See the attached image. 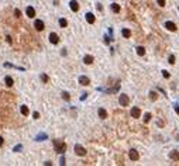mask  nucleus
Wrapping results in <instances>:
<instances>
[{
  "label": "nucleus",
  "mask_w": 179,
  "mask_h": 166,
  "mask_svg": "<svg viewBox=\"0 0 179 166\" xmlns=\"http://www.w3.org/2000/svg\"><path fill=\"white\" fill-rule=\"evenodd\" d=\"M54 146H55V151H57L58 153H64L65 149H66V145H65V142L59 141V139H54Z\"/></svg>",
  "instance_id": "f257e3e1"
},
{
  "label": "nucleus",
  "mask_w": 179,
  "mask_h": 166,
  "mask_svg": "<svg viewBox=\"0 0 179 166\" xmlns=\"http://www.w3.org/2000/svg\"><path fill=\"white\" fill-rule=\"evenodd\" d=\"M73 149H75V153H76L78 156H85V155H86V149L83 148L82 145L76 144L75 146H73Z\"/></svg>",
  "instance_id": "f03ea898"
},
{
  "label": "nucleus",
  "mask_w": 179,
  "mask_h": 166,
  "mask_svg": "<svg viewBox=\"0 0 179 166\" xmlns=\"http://www.w3.org/2000/svg\"><path fill=\"white\" fill-rule=\"evenodd\" d=\"M118 103H120V106H128V103H130L128 96H127V94H120Z\"/></svg>",
  "instance_id": "7ed1b4c3"
},
{
  "label": "nucleus",
  "mask_w": 179,
  "mask_h": 166,
  "mask_svg": "<svg viewBox=\"0 0 179 166\" xmlns=\"http://www.w3.org/2000/svg\"><path fill=\"white\" fill-rule=\"evenodd\" d=\"M131 117H134V118L141 117V110L138 108V107H132L131 108Z\"/></svg>",
  "instance_id": "20e7f679"
},
{
  "label": "nucleus",
  "mask_w": 179,
  "mask_h": 166,
  "mask_svg": "<svg viewBox=\"0 0 179 166\" xmlns=\"http://www.w3.org/2000/svg\"><path fill=\"white\" fill-rule=\"evenodd\" d=\"M165 28L169 30V31H176V25H175V23H172V21H166L165 23Z\"/></svg>",
  "instance_id": "39448f33"
},
{
  "label": "nucleus",
  "mask_w": 179,
  "mask_h": 166,
  "mask_svg": "<svg viewBox=\"0 0 179 166\" xmlns=\"http://www.w3.org/2000/svg\"><path fill=\"white\" fill-rule=\"evenodd\" d=\"M50 41H51V44H58L59 42V37H58L55 32H51L50 34Z\"/></svg>",
  "instance_id": "423d86ee"
},
{
  "label": "nucleus",
  "mask_w": 179,
  "mask_h": 166,
  "mask_svg": "<svg viewBox=\"0 0 179 166\" xmlns=\"http://www.w3.org/2000/svg\"><path fill=\"white\" fill-rule=\"evenodd\" d=\"M34 27H35L37 31H42V30H44V23L41 21V20H35V23H34Z\"/></svg>",
  "instance_id": "0eeeda50"
},
{
  "label": "nucleus",
  "mask_w": 179,
  "mask_h": 166,
  "mask_svg": "<svg viewBox=\"0 0 179 166\" xmlns=\"http://www.w3.org/2000/svg\"><path fill=\"white\" fill-rule=\"evenodd\" d=\"M138 158H140L138 152H137L136 149H131V151H130V159H131V160H138Z\"/></svg>",
  "instance_id": "6e6552de"
},
{
  "label": "nucleus",
  "mask_w": 179,
  "mask_h": 166,
  "mask_svg": "<svg viewBox=\"0 0 179 166\" xmlns=\"http://www.w3.org/2000/svg\"><path fill=\"white\" fill-rule=\"evenodd\" d=\"M89 78H86V76H79V83L82 86H87L89 85Z\"/></svg>",
  "instance_id": "1a4fd4ad"
},
{
  "label": "nucleus",
  "mask_w": 179,
  "mask_h": 166,
  "mask_svg": "<svg viewBox=\"0 0 179 166\" xmlns=\"http://www.w3.org/2000/svg\"><path fill=\"white\" fill-rule=\"evenodd\" d=\"M25 13H27V16H28L30 18H32L34 16H35V10H34V7H31V6H28V7H27Z\"/></svg>",
  "instance_id": "9d476101"
},
{
  "label": "nucleus",
  "mask_w": 179,
  "mask_h": 166,
  "mask_svg": "<svg viewBox=\"0 0 179 166\" xmlns=\"http://www.w3.org/2000/svg\"><path fill=\"white\" fill-rule=\"evenodd\" d=\"M69 6H71L72 11H78L79 10V4H78V2H75V0H72L71 3H69Z\"/></svg>",
  "instance_id": "9b49d317"
},
{
  "label": "nucleus",
  "mask_w": 179,
  "mask_h": 166,
  "mask_svg": "<svg viewBox=\"0 0 179 166\" xmlns=\"http://www.w3.org/2000/svg\"><path fill=\"white\" fill-rule=\"evenodd\" d=\"M169 158L173 159V160H178V159H179V152H176V151H171V152H169Z\"/></svg>",
  "instance_id": "f8f14e48"
},
{
  "label": "nucleus",
  "mask_w": 179,
  "mask_h": 166,
  "mask_svg": "<svg viewBox=\"0 0 179 166\" xmlns=\"http://www.w3.org/2000/svg\"><path fill=\"white\" fill-rule=\"evenodd\" d=\"M86 21L89 23V24H93L95 23V16L92 14V13H87V14H86Z\"/></svg>",
  "instance_id": "ddd939ff"
},
{
  "label": "nucleus",
  "mask_w": 179,
  "mask_h": 166,
  "mask_svg": "<svg viewBox=\"0 0 179 166\" xmlns=\"http://www.w3.org/2000/svg\"><path fill=\"white\" fill-rule=\"evenodd\" d=\"M83 62H85L86 65H90L93 62V57H92V55H86V57L83 58Z\"/></svg>",
  "instance_id": "4468645a"
},
{
  "label": "nucleus",
  "mask_w": 179,
  "mask_h": 166,
  "mask_svg": "<svg viewBox=\"0 0 179 166\" xmlns=\"http://www.w3.org/2000/svg\"><path fill=\"white\" fill-rule=\"evenodd\" d=\"M99 117H100L102 120H104V118L107 117V111L104 108H99Z\"/></svg>",
  "instance_id": "2eb2a0df"
},
{
  "label": "nucleus",
  "mask_w": 179,
  "mask_h": 166,
  "mask_svg": "<svg viewBox=\"0 0 179 166\" xmlns=\"http://www.w3.org/2000/svg\"><path fill=\"white\" fill-rule=\"evenodd\" d=\"M47 138H48V135L42 132V134H38V135H37L35 141H44V139H47Z\"/></svg>",
  "instance_id": "dca6fc26"
},
{
  "label": "nucleus",
  "mask_w": 179,
  "mask_h": 166,
  "mask_svg": "<svg viewBox=\"0 0 179 166\" xmlns=\"http://www.w3.org/2000/svg\"><path fill=\"white\" fill-rule=\"evenodd\" d=\"M111 10H113V13H118V11H120V4L113 3L111 4Z\"/></svg>",
  "instance_id": "f3484780"
},
{
  "label": "nucleus",
  "mask_w": 179,
  "mask_h": 166,
  "mask_svg": "<svg viewBox=\"0 0 179 166\" xmlns=\"http://www.w3.org/2000/svg\"><path fill=\"white\" fill-rule=\"evenodd\" d=\"M121 34H123V37H124V38H128V37L131 35V32H130V30H127V28L121 30Z\"/></svg>",
  "instance_id": "a211bd4d"
},
{
  "label": "nucleus",
  "mask_w": 179,
  "mask_h": 166,
  "mask_svg": "<svg viewBox=\"0 0 179 166\" xmlns=\"http://www.w3.org/2000/svg\"><path fill=\"white\" fill-rule=\"evenodd\" d=\"M4 82H6V85H7L9 87H11V86H13V79H11L10 76H6V79H4Z\"/></svg>",
  "instance_id": "6ab92c4d"
},
{
  "label": "nucleus",
  "mask_w": 179,
  "mask_h": 166,
  "mask_svg": "<svg viewBox=\"0 0 179 166\" xmlns=\"http://www.w3.org/2000/svg\"><path fill=\"white\" fill-rule=\"evenodd\" d=\"M137 53H138L140 57H143L144 53H145V49H144V46H137Z\"/></svg>",
  "instance_id": "aec40b11"
},
{
  "label": "nucleus",
  "mask_w": 179,
  "mask_h": 166,
  "mask_svg": "<svg viewBox=\"0 0 179 166\" xmlns=\"http://www.w3.org/2000/svg\"><path fill=\"white\" fill-rule=\"evenodd\" d=\"M20 111H21V114H23V116H27V114H28V107H27V106H21Z\"/></svg>",
  "instance_id": "412c9836"
},
{
  "label": "nucleus",
  "mask_w": 179,
  "mask_h": 166,
  "mask_svg": "<svg viewBox=\"0 0 179 166\" xmlns=\"http://www.w3.org/2000/svg\"><path fill=\"white\" fill-rule=\"evenodd\" d=\"M59 25L64 28V27H66V25H68V21H66L65 18H59Z\"/></svg>",
  "instance_id": "4be33fe9"
},
{
  "label": "nucleus",
  "mask_w": 179,
  "mask_h": 166,
  "mask_svg": "<svg viewBox=\"0 0 179 166\" xmlns=\"http://www.w3.org/2000/svg\"><path fill=\"white\" fill-rule=\"evenodd\" d=\"M157 97H158V96H157V93H155V92H150V99L151 100H157Z\"/></svg>",
  "instance_id": "5701e85b"
},
{
  "label": "nucleus",
  "mask_w": 179,
  "mask_h": 166,
  "mask_svg": "<svg viewBox=\"0 0 179 166\" xmlns=\"http://www.w3.org/2000/svg\"><path fill=\"white\" fill-rule=\"evenodd\" d=\"M150 120H151V114H150V113H147L145 116H144V121H145V123H148Z\"/></svg>",
  "instance_id": "b1692460"
},
{
  "label": "nucleus",
  "mask_w": 179,
  "mask_h": 166,
  "mask_svg": "<svg viewBox=\"0 0 179 166\" xmlns=\"http://www.w3.org/2000/svg\"><path fill=\"white\" fill-rule=\"evenodd\" d=\"M62 97H64L66 101H68V100H69V93H68V92H64V93H62Z\"/></svg>",
  "instance_id": "393cba45"
},
{
  "label": "nucleus",
  "mask_w": 179,
  "mask_h": 166,
  "mask_svg": "<svg viewBox=\"0 0 179 166\" xmlns=\"http://www.w3.org/2000/svg\"><path fill=\"white\" fill-rule=\"evenodd\" d=\"M41 80L47 83V82H48V76H47V75H41Z\"/></svg>",
  "instance_id": "a878e982"
},
{
  "label": "nucleus",
  "mask_w": 179,
  "mask_h": 166,
  "mask_svg": "<svg viewBox=\"0 0 179 166\" xmlns=\"http://www.w3.org/2000/svg\"><path fill=\"white\" fill-rule=\"evenodd\" d=\"M21 148H23L21 145H17V146H14V149H13V151H14V152H20V151H21Z\"/></svg>",
  "instance_id": "bb28decb"
},
{
  "label": "nucleus",
  "mask_w": 179,
  "mask_h": 166,
  "mask_svg": "<svg viewBox=\"0 0 179 166\" xmlns=\"http://www.w3.org/2000/svg\"><path fill=\"white\" fill-rule=\"evenodd\" d=\"M169 64H175V57H173V55H171V57H169Z\"/></svg>",
  "instance_id": "cd10ccee"
},
{
  "label": "nucleus",
  "mask_w": 179,
  "mask_h": 166,
  "mask_svg": "<svg viewBox=\"0 0 179 166\" xmlns=\"http://www.w3.org/2000/svg\"><path fill=\"white\" fill-rule=\"evenodd\" d=\"M157 3L159 4L161 7H164V6H165V0H157Z\"/></svg>",
  "instance_id": "c85d7f7f"
},
{
  "label": "nucleus",
  "mask_w": 179,
  "mask_h": 166,
  "mask_svg": "<svg viewBox=\"0 0 179 166\" xmlns=\"http://www.w3.org/2000/svg\"><path fill=\"white\" fill-rule=\"evenodd\" d=\"M14 14H16V17H20V16H21V11L18 10V9H16V10H14Z\"/></svg>",
  "instance_id": "c756f323"
},
{
  "label": "nucleus",
  "mask_w": 179,
  "mask_h": 166,
  "mask_svg": "<svg viewBox=\"0 0 179 166\" xmlns=\"http://www.w3.org/2000/svg\"><path fill=\"white\" fill-rule=\"evenodd\" d=\"M162 76H164V78H166V79H168V78H169V73H168V72H166V71H162Z\"/></svg>",
  "instance_id": "7c9ffc66"
},
{
  "label": "nucleus",
  "mask_w": 179,
  "mask_h": 166,
  "mask_svg": "<svg viewBox=\"0 0 179 166\" xmlns=\"http://www.w3.org/2000/svg\"><path fill=\"white\" fill-rule=\"evenodd\" d=\"M32 117H34L35 120H37V118H39V113H38V111H34V114H32Z\"/></svg>",
  "instance_id": "2f4dec72"
},
{
  "label": "nucleus",
  "mask_w": 179,
  "mask_h": 166,
  "mask_svg": "<svg viewBox=\"0 0 179 166\" xmlns=\"http://www.w3.org/2000/svg\"><path fill=\"white\" fill-rule=\"evenodd\" d=\"M59 165H62V166L65 165V158H64V156H62V158H61V160H59Z\"/></svg>",
  "instance_id": "473e14b6"
},
{
  "label": "nucleus",
  "mask_w": 179,
  "mask_h": 166,
  "mask_svg": "<svg viewBox=\"0 0 179 166\" xmlns=\"http://www.w3.org/2000/svg\"><path fill=\"white\" fill-rule=\"evenodd\" d=\"M175 111L179 114V106H178V104H175Z\"/></svg>",
  "instance_id": "72a5a7b5"
},
{
  "label": "nucleus",
  "mask_w": 179,
  "mask_h": 166,
  "mask_svg": "<svg viewBox=\"0 0 179 166\" xmlns=\"http://www.w3.org/2000/svg\"><path fill=\"white\" fill-rule=\"evenodd\" d=\"M2 145H3V138L0 137V146H2Z\"/></svg>",
  "instance_id": "f704fd0d"
}]
</instances>
